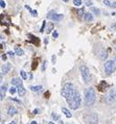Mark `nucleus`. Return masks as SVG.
<instances>
[{"label": "nucleus", "instance_id": "obj_1", "mask_svg": "<svg viewBox=\"0 0 116 124\" xmlns=\"http://www.w3.org/2000/svg\"><path fill=\"white\" fill-rule=\"evenodd\" d=\"M67 102H68V104L70 105V108L72 109H77L78 108H80L81 102H82L80 93L75 90V91H74V93H73V95L71 96L69 99H67Z\"/></svg>", "mask_w": 116, "mask_h": 124}, {"label": "nucleus", "instance_id": "obj_2", "mask_svg": "<svg viewBox=\"0 0 116 124\" xmlns=\"http://www.w3.org/2000/svg\"><path fill=\"white\" fill-rule=\"evenodd\" d=\"M95 91L93 88H88L85 91V104L87 106L92 105L95 102Z\"/></svg>", "mask_w": 116, "mask_h": 124}, {"label": "nucleus", "instance_id": "obj_3", "mask_svg": "<svg viewBox=\"0 0 116 124\" xmlns=\"http://www.w3.org/2000/svg\"><path fill=\"white\" fill-rule=\"evenodd\" d=\"M74 91H75V89H74L73 85L71 84V82H66V84L64 85L62 94H63V96H64L65 98H66V100H67V99H69L71 96L73 95Z\"/></svg>", "mask_w": 116, "mask_h": 124}, {"label": "nucleus", "instance_id": "obj_4", "mask_svg": "<svg viewBox=\"0 0 116 124\" xmlns=\"http://www.w3.org/2000/svg\"><path fill=\"white\" fill-rule=\"evenodd\" d=\"M80 71H81L82 77H83V80H84L85 84L90 82L91 81V73H90L88 67H86L85 65H82V66L80 67Z\"/></svg>", "mask_w": 116, "mask_h": 124}, {"label": "nucleus", "instance_id": "obj_5", "mask_svg": "<svg viewBox=\"0 0 116 124\" xmlns=\"http://www.w3.org/2000/svg\"><path fill=\"white\" fill-rule=\"evenodd\" d=\"M47 18H48V19H51L52 21H54V22H59V21H61V20H63L64 16L62 15V14H57L56 12L50 11L49 14L47 15Z\"/></svg>", "mask_w": 116, "mask_h": 124}, {"label": "nucleus", "instance_id": "obj_6", "mask_svg": "<svg viewBox=\"0 0 116 124\" xmlns=\"http://www.w3.org/2000/svg\"><path fill=\"white\" fill-rule=\"evenodd\" d=\"M115 62L114 61H107L105 64V71L107 74H111L115 69Z\"/></svg>", "mask_w": 116, "mask_h": 124}, {"label": "nucleus", "instance_id": "obj_7", "mask_svg": "<svg viewBox=\"0 0 116 124\" xmlns=\"http://www.w3.org/2000/svg\"><path fill=\"white\" fill-rule=\"evenodd\" d=\"M98 122V116L95 113H91L87 117V124H97Z\"/></svg>", "mask_w": 116, "mask_h": 124}, {"label": "nucleus", "instance_id": "obj_8", "mask_svg": "<svg viewBox=\"0 0 116 124\" xmlns=\"http://www.w3.org/2000/svg\"><path fill=\"white\" fill-rule=\"evenodd\" d=\"M12 85H15V87L19 88V87H22L23 84H22V80L20 78H13L12 79Z\"/></svg>", "mask_w": 116, "mask_h": 124}, {"label": "nucleus", "instance_id": "obj_9", "mask_svg": "<svg viewBox=\"0 0 116 124\" xmlns=\"http://www.w3.org/2000/svg\"><path fill=\"white\" fill-rule=\"evenodd\" d=\"M6 90H8V85H1V92H0V99H1V100H3V98L5 97Z\"/></svg>", "mask_w": 116, "mask_h": 124}, {"label": "nucleus", "instance_id": "obj_10", "mask_svg": "<svg viewBox=\"0 0 116 124\" xmlns=\"http://www.w3.org/2000/svg\"><path fill=\"white\" fill-rule=\"evenodd\" d=\"M8 114L9 116H14V115H16V114H18V109H17L15 106H9L8 109Z\"/></svg>", "mask_w": 116, "mask_h": 124}, {"label": "nucleus", "instance_id": "obj_11", "mask_svg": "<svg viewBox=\"0 0 116 124\" xmlns=\"http://www.w3.org/2000/svg\"><path fill=\"white\" fill-rule=\"evenodd\" d=\"M11 68H12V65L9 64V63H8V64H5L4 66L2 67V74H6L8 72L11 70Z\"/></svg>", "mask_w": 116, "mask_h": 124}, {"label": "nucleus", "instance_id": "obj_12", "mask_svg": "<svg viewBox=\"0 0 116 124\" xmlns=\"http://www.w3.org/2000/svg\"><path fill=\"white\" fill-rule=\"evenodd\" d=\"M84 19H85L86 22H91L92 20H93V16H92L90 13H85L84 14Z\"/></svg>", "mask_w": 116, "mask_h": 124}, {"label": "nucleus", "instance_id": "obj_13", "mask_svg": "<svg viewBox=\"0 0 116 124\" xmlns=\"http://www.w3.org/2000/svg\"><path fill=\"white\" fill-rule=\"evenodd\" d=\"M25 93H26V90H25V88L23 87V85H22V87L18 88V94H19L20 97H21V96H24Z\"/></svg>", "mask_w": 116, "mask_h": 124}, {"label": "nucleus", "instance_id": "obj_14", "mask_svg": "<svg viewBox=\"0 0 116 124\" xmlns=\"http://www.w3.org/2000/svg\"><path fill=\"white\" fill-rule=\"evenodd\" d=\"M15 53L17 54V55H20V56L24 55V51H23L21 48H19V47H15Z\"/></svg>", "mask_w": 116, "mask_h": 124}, {"label": "nucleus", "instance_id": "obj_15", "mask_svg": "<svg viewBox=\"0 0 116 124\" xmlns=\"http://www.w3.org/2000/svg\"><path fill=\"white\" fill-rule=\"evenodd\" d=\"M42 89H43L42 85H33V87H30V90L33 92H40V91H42Z\"/></svg>", "mask_w": 116, "mask_h": 124}, {"label": "nucleus", "instance_id": "obj_16", "mask_svg": "<svg viewBox=\"0 0 116 124\" xmlns=\"http://www.w3.org/2000/svg\"><path fill=\"white\" fill-rule=\"evenodd\" d=\"M62 112L65 114V116H66L67 118H71V113L69 112V109H67L66 108H62Z\"/></svg>", "mask_w": 116, "mask_h": 124}, {"label": "nucleus", "instance_id": "obj_17", "mask_svg": "<svg viewBox=\"0 0 116 124\" xmlns=\"http://www.w3.org/2000/svg\"><path fill=\"white\" fill-rule=\"evenodd\" d=\"M26 8L28 9V11H29L30 13L33 14V17H37V16H38V12H37V11H35V9H32V8H30L28 5H26Z\"/></svg>", "mask_w": 116, "mask_h": 124}, {"label": "nucleus", "instance_id": "obj_18", "mask_svg": "<svg viewBox=\"0 0 116 124\" xmlns=\"http://www.w3.org/2000/svg\"><path fill=\"white\" fill-rule=\"evenodd\" d=\"M115 96H116V91L115 90H112L110 92V95H109V97H110V100H114Z\"/></svg>", "mask_w": 116, "mask_h": 124}, {"label": "nucleus", "instance_id": "obj_19", "mask_svg": "<svg viewBox=\"0 0 116 124\" xmlns=\"http://www.w3.org/2000/svg\"><path fill=\"white\" fill-rule=\"evenodd\" d=\"M16 91H17V87H15V85H13V87L9 89V93H11L12 95H14L16 93Z\"/></svg>", "mask_w": 116, "mask_h": 124}, {"label": "nucleus", "instance_id": "obj_20", "mask_svg": "<svg viewBox=\"0 0 116 124\" xmlns=\"http://www.w3.org/2000/svg\"><path fill=\"white\" fill-rule=\"evenodd\" d=\"M20 75H21V77H22V79H26L27 78V74L25 73V71H20Z\"/></svg>", "mask_w": 116, "mask_h": 124}, {"label": "nucleus", "instance_id": "obj_21", "mask_svg": "<svg viewBox=\"0 0 116 124\" xmlns=\"http://www.w3.org/2000/svg\"><path fill=\"white\" fill-rule=\"evenodd\" d=\"M73 3L75 6H80L82 5V0H73Z\"/></svg>", "mask_w": 116, "mask_h": 124}, {"label": "nucleus", "instance_id": "obj_22", "mask_svg": "<svg viewBox=\"0 0 116 124\" xmlns=\"http://www.w3.org/2000/svg\"><path fill=\"white\" fill-rule=\"evenodd\" d=\"M91 11L93 12V13H95L96 15H99V9L96 8H91Z\"/></svg>", "mask_w": 116, "mask_h": 124}, {"label": "nucleus", "instance_id": "obj_23", "mask_svg": "<svg viewBox=\"0 0 116 124\" xmlns=\"http://www.w3.org/2000/svg\"><path fill=\"white\" fill-rule=\"evenodd\" d=\"M104 3H105V4L107 5V6H110V8L112 6V3H111L110 1H109V0H104Z\"/></svg>", "mask_w": 116, "mask_h": 124}, {"label": "nucleus", "instance_id": "obj_24", "mask_svg": "<svg viewBox=\"0 0 116 124\" xmlns=\"http://www.w3.org/2000/svg\"><path fill=\"white\" fill-rule=\"evenodd\" d=\"M51 117H52V119H54V120H59V118H60V117L59 116H58L57 115V114H52V115H51Z\"/></svg>", "mask_w": 116, "mask_h": 124}, {"label": "nucleus", "instance_id": "obj_25", "mask_svg": "<svg viewBox=\"0 0 116 124\" xmlns=\"http://www.w3.org/2000/svg\"><path fill=\"white\" fill-rule=\"evenodd\" d=\"M45 24H46V21H43V25H42V27H41V30H40L41 32L44 31V27H45Z\"/></svg>", "mask_w": 116, "mask_h": 124}, {"label": "nucleus", "instance_id": "obj_26", "mask_svg": "<svg viewBox=\"0 0 116 124\" xmlns=\"http://www.w3.org/2000/svg\"><path fill=\"white\" fill-rule=\"evenodd\" d=\"M0 4H1V8H5V2L3 1V0H1V1H0Z\"/></svg>", "mask_w": 116, "mask_h": 124}, {"label": "nucleus", "instance_id": "obj_27", "mask_svg": "<svg viewBox=\"0 0 116 124\" xmlns=\"http://www.w3.org/2000/svg\"><path fill=\"white\" fill-rule=\"evenodd\" d=\"M85 3H86V4L89 6V5H92V3H91V1L90 0H85Z\"/></svg>", "mask_w": 116, "mask_h": 124}, {"label": "nucleus", "instance_id": "obj_28", "mask_svg": "<svg viewBox=\"0 0 116 124\" xmlns=\"http://www.w3.org/2000/svg\"><path fill=\"white\" fill-rule=\"evenodd\" d=\"M83 13H84L83 9H80V12H78V16H80V19L82 18V15H83Z\"/></svg>", "mask_w": 116, "mask_h": 124}, {"label": "nucleus", "instance_id": "obj_29", "mask_svg": "<svg viewBox=\"0 0 116 124\" xmlns=\"http://www.w3.org/2000/svg\"><path fill=\"white\" fill-rule=\"evenodd\" d=\"M8 55H11V56H14V54H15V52H13V51H8Z\"/></svg>", "mask_w": 116, "mask_h": 124}, {"label": "nucleus", "instance_id": "obj_30", "mask_svg": "<svg viewBox=\"0 0 116 124\" xmlns=\"http://www.w3.org/2000/svg\"><path fill=\"white\" fill-rule=\"evenodd\" d=\"M52 36H53V38H58V32H57V31H54V32L52 33Z\"/></svg>", "mask_w": 116, "mask_h": 124}, {"label": "nucleus", "instance_id": "obj_31", "mask_svg": "<svg viewBox=\"0 0 116 124\" xmlns=\"http://www.w3.org/2000/svg\"><path fill=\"white\" fill-rule=\"evenodd\" d=\"M1 58H2V60H3V61H5V60H6V55H5V54H2V56H1Z\"/></svg>", "mask_w": 116, "mask_h": 124}, {"label": "nucleus", "instance_id": "obj_32", "mask_svg": "<svg viewBox=\"0 0 116 124\" xmlns=\"http://www.w3.org/2000/svg\"><path fill=\"white\" fill-rule=\"evenodd\" d=\"M111 8H116V2H113V3H112V6H111Z\"/></svg>", "mask_w": 116, "mask_h": 124}, {"label": "nucleus", "instance_id": "obj_33", "mask_svg": "<svg viewBox=\"0 0 116 124\" xmlns=\"http://www.w3.org/2000/svg\"><path fill=\"white\" fill-rule=\"evenodd\" d=\"M52 62H53V63L56 62V55H53V56H52Z\"/></svg>", "mask_w": 116, "mask_h": 124}, {"label": "nucleus", "instance_id": "obj_34", "mask_svg": "<svg viewBox=\"0 0 116 124\" xmlns=\"http://www.w3.org/2000/svg\"><path fill=\"white\" fill-rule=\"evenodd\" d=\"M30 124H38V122H36V121H33V122H30Z\"/></svg>", "mask_w": 116, "mask_h": 124}, {"label": "nucleus", "instance_id": "obj_35", "mask_svg": "<svg viewBox=\"0 0 116 124\" xmlns=\"http://www.w3.org/2000/svg\"><path fill=\"white\" fill-rule=\"evenodd\" d=\"M8 124H17L15 121H13V122H11V123H8Z\"/></svg>", "mask_w": 116, "mask_h": 124}, {"label": "nucleus", "instance_id": "obj_36", "mask_svg": "<svg viewBox=\"0 0 116 124\" xmlns=\"http://www.w3.org/2000/svg\"><path fill=\"white\" fill-rule=\"evenodd\" d=\"M63 1H64V2H68V1H69V0H63Z\"/></svg>", "mask_w": 116, "mask_h": 124}, {"label": "nucleus", "instance_id": "obj_37", "mask_svg": "<svg viewBox=\"0 0 116 124\" xmlns=\"http://www.w3.org/2000/svg\"><path fill=\"white\" fill-rule=\"evenodd\" d=\"M48 124H54V122H49Z\"/></svg>", "mask_w": 116, "mask_h": 124}, {"label": "nucleus", "instance_id": "obj_38", "mask_svg": "<svg viewBox=\"0 0 116 124\" xmlns=\"http://www.w3.org/2000/svg\"><path fill=\"white\" fill-rule=\"evenodd\" d=\"M115 63H116V57H115Z\"/></svg>", "mask_w": 116, "mask_h": 124}]
</instances>
